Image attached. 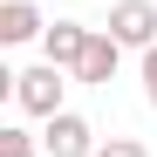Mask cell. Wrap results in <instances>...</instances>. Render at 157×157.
I'll return each mask as SVG.
<instances>
[{
	"label": "cell",
	"mask_w": 157,
	"mask_h": 157,
	"mask_svg": "<svg viewBox=\"0 0 157 157\" xmlns=\"http://www.w3.org/2000/svg\"><path fill=\"white\" fill-rule=\"evenodd\" d=\"M116 62H123V41H116L109 28H96V34H89V48H82V62H75V82L102 89V82L116 75Z\"/></svg>",
	"instance_id": "5"
},
{
	"label": "cell",
	"mask_w": 157,
	"mask_h": 157,
	"mask_svg": "<svg viewBox=\"0 0 157 157\" xmlns=\"http://www.w3.org/2000/svg\"><path fill=\"white\" fill-rule=\"evenodd\" d=\"M109 34L123 48H157V7L150 0H116L109 7Z\"/></svg>",
	"instance_id": "3"
},
{
	"label": "cell",
	"mask_w": 157,
	"mask_h": 157,
	"mask_svg": "<svg viewBox=\"0 0 157 157\" xmlns=\"http://www.w3.org/2000/svg\"><path fill=\"white\" fill-rule=\"evenodd\" d=\"M96 157H150L137 137H109V144H96Z\"/></svg>",
	"instance_id": "8"
},
{
	"label": "cell",
	"mask_w": 157,
	"mask_h": 157,
	"mask_svg": "<svg viewBox=\"0 0 157 157\" xmlns=\"http://www.w3.org/2000/svg\"><path fill=\"white\" fill-rule=\"evenodd\" d=\"M0 157H34V137H28V130H0Z\"/></svg>",
	"instance_id": "7"
},
{
	"label": "cell",
	"mask_w": 157,
	"mask_h": 157,
	"mask_svg": "<svg viewBox=\"0 0 157 157\" xmlns=\"http://www.w3.org/2000/svg\"><path fill=\"white\" fill-rule=\"evenodd\" d=\"M62 89H68V82H62V68H55V62H34V68H21V75H14V102H21L28 116H41V123H48V116H62Z\"/></svg>",
	"instance_id": "1"
},
{
	"label": "cell",
	"mask_w": 157,
	"mask_h": 157,
	"mask_svg": "<svg viewBox=\"0 0 157 157\" xmlns=\"http://www.w3.org/2000/svg\"><path fill=\"white\" fill-rule=\"evenodd\" d=\"M96 28H82V21H48V34H41V62H55L75 75V62H82V48H89Z\"/></svg>",
	"instance_id": "4"
},
{
	"label": "cell",
	"mask_w": 157,
	"mask_h": 157,
	"mask_svg": "<svg viewBox=\"0 0 157 157\" xmlns=\"http://www.w3.org/2000/svg\"><path fill=\"white\" fill-rule=\"evenodd\" d=\"M144 102L157 109V48H144Z\"/></svg>",
	"instance_id": "9"
},
{
	"label": "cell",
	"mask_w": 157,
	"mask_h": 157,
	"mask_svg": "<svg viewBox=\"0 0 157 157\" xmlns=\"http://www.w3.org/2000/svg\"><path fill=\"white\" fill-rule=\"evenodd\" d=\"M41 34H48V21H41V7H34V0H7V7H0V41H7V48L41 41Z\"/></svg>",
	"instance_id": "6"
},
{
	"label": "cell",
	"mask_w": 157,
	"mask_h": 157,
	"mask_svg": "<svg viewBox=\"0 0 157 157\" xmlns=\"http://www.w3.org/2000/svg\"><path fill=\"white\" fill-rule=\"evenodd\" d=\"M41 150H48V157H96V130H89V116H75V109L48 116Z\"/></svg>",
	"instance_id": "2"
}]
</instances>
